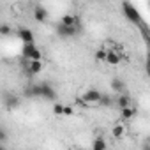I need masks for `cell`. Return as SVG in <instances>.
<instances>
[{"label":"cell","mask_w":150,"mask_h":150,"mask_svg":"<svg viewBox=\"0 0 150 150\" xmlns=\"http://www.w3.org/2000/svg\"><path fill=\"white\" fill-rule=\"evenodd\" d=\"M76 150H81V148H76Z\"/></svg>","instance_id":"cell-26"},{"label":"cell","mask_w":150,"mask_h":150,"mask_svg":"<svg viewBox=\"0 0 150 150\" xmlns=\"http://www.w3.org/2000/svg\"><path fill=\"white\" fill-rule=\"evenodd\" d=\"M122 11H124V16H125L131 23H134V25H138V27L143 25V18H141L139 11H138L131 2H124V4H122Z\"/></svg>","instance_id":"cell-2"},{"label":"cell","mask_w":150,"mask_h":150,"mask_svg":"<svg viewBox=\"0 0 150 150\" xmlns=\"http://www.w3.org/2000/svg\"><path fill=\"white\" fill-rule=\"evenodd\" d=\"M7 143V131H6V127H2L0 129V145H6Z\"/></svg>","instance_id":"cell-21"},{"label":"cell","mask_w":150,"mask_h":150,"mask_svg":"<svg viewBox=\"0 0 150 150\" xmlns=\"http://www.w3.org/2000/svg\"><path fill=\"white\" fill-rule=\"evenodd\" d=\"M34 18H35V21L44 23V21L48 20V9L42 7V6H35V9H34Z\"/></svg>","instance_id":"cell-9"},{"label":"cell","mask_w":150,"mask_h":150,"mask_svg":"<svg viewBox=\"0 0 150 150\" xmlns=\"http://www.w3.org/2000/svg\"><path fill=\"white\" fill-rule=\"evenodd\" d=\"M78 30H80V28H71V27H65V25H62V23L57 25V34H58V37H62V39L74 37V35L78 34Z\"/></svg>","instance_id":"cell-5"},{"label":"cell","mask_w":150,"mask_h":150,"mask_svg":"<svg viewBox=\"0 0 150 150\" xmlns=\"http://www.w3.org/2000/svg\"><path fill=\"white\" fill-rule=\"evenodd\" d=\"M18 37L25 42V44H34V32L27 27H20L18 28Z\"/></svg>","instance_id":"cell-6"},{"label":"cell","mask_w":150,"mask_h":150,"mask_svg":"<svg viewBox=\"0 0 150 150\" xmlns=\"http://www.w3.org/2000/svg\"><path fill=\"white\" fill-rule=\"evenodd\" d=\"M111 88H113L115 92L124 94V92H125V83H124V80H120V78H113V80H111Z\"/></svg>","instance_id":"cell-12"},{"label":"cell","mask_w":150,"mask_h":150,"mask_svg":"<svg viewBox=\"0 0 150 150\" xmlns=\"http://www.w3.org/2000/svg\"><path fill=\"white\" fill-rule=\"evenodd\" d=\"M101 106H111L113 104V99L110 97V96H106V94H103V99H101V103H99Z\"/></svg>","instance_id":"cell-19"},{"label":"cell","mask_w":150,"mask_h":150,"mask_svg":"<svg viewBox=\"0 0 150 150\" xmlns=\"http://www.w3.org/2000/svg\"><path fill=\"white\" fill-rule=\"evenodd\" d=\"M0 34H2V35H9L11 34V27L7 23H2V25H0Z\"/></svg>","instance_id":"cell-22"},{"label":"cell","mask_w":150,"mask_h":150,"mask_svg":"<svg viewBox=\"0 0 150 150\" xmlns=\"http://www.w3.org/2000/svg\"><path fill=\"white\" fill-rule=\"evenodd\" d=\"M101 99H103V94L99 92V90H87L85 94H83V97H81V101H83V104L87 106V104H99L101 103Z\"/></svg>","instance_id":"cell-4"},{"label":"cell","mask_w":150,"mask_h":150,"mask_svg":"<svg viewBox=\"0 0 150 150\" xmlns=\"http://www.w3.org/2000/svg\"><path fill=\"white\" fill-rule=\"evenodd\" d=\"M117 104H118V108L120 110H124V108H129L131 106V97H129V94H122V96H118L117 97V101H115Z\"/></svg>","instance_id":"cell-11"},{"label":"cell","mask_w":150,"mask_h":150,"mask_svg":"<svg viewBox=\"0 0 150 150\" xmlns=\"http://www.w3.org/2000/svg\"><path fill=\"white\" fill-rule=\"evenodd\" d=\"M120 55L117 53V51H108V58H106V62L108 64H111V65H117L118 62H120Z\"/></svg>","instance_id":"cell-13"},{"label":"cell","mask_w":150,"mask_h":150,"mask_svg":"<svg viewBox=\"0 0 150 150\" xmlns=\"http://www.w3.org/2000/svg\"><path fill=\"white\" fill-rule=\"evenodd\" d=\"M23 94H25V97H28V99H35L34 85H32V83H30V85H27V87H25V90H23Z\"/></svg>","instance_id":"cell-17"},{"label":"cell","mask_w":150,"mask_h":150,"mask_svg":"<svg viewBox=\"0 0 150 150\" xmlns=\"http://www.w3.org/2000/svg\"><path fill=\"white\" fill-rule=\"evenodd\" d=\"M136 115V108H132V106H129V108H124L122 110V118H132Z\"/></svg>","instance_id":"cell-15"},{"label":"cell","mask_w":150,"mask_h":150,"mask_svg":"<svg viewBox=\"0 0 150 150\" xmlns=\"http://www.w3.org/2000/svg\"><path fill=\"white\" fill-rule=\"evenodd\" d=\"M42 71V60H34V62H28L25 72L28 74V76H32V74H39Z\"/></svg>","instance_id":"cell-8"},{"label":"cell","mask_w":150,"mask_h":150,"mask_svg":"<svg viewBox=\"0 0 150 150\" xmlns=\"http://www.w3.org/2000/svg\"><path fill=\"white\" fill-rule=\"evenodd\" d=\"M92 150H106V141H104V138H96L94 139V145H92Z\"/></svg>","instance_id":"cell-14"},{"label":"cell","mask_w":150,"mask_h":150,"mask_svg":"<svg viewBox=\"0 0 150 150\" xmlns=\"http://www.w3.org/2000/svg\"><path fill=\"white\" fill-rule=\"evenodd\" d=\"M96 58L101 60V62H106V58H108V51H106V50H97V51H96Z\"/></svg>","instance_id":"cell-18"},{"label":"cell","mask_w":150,"mask_h":150,"mask_svg":"<svg viewBox=\"0 0 150 150\" xmlns=\"http://www.w3.org/2000/svg\"><path fill=\"white\" fill-rule=\"evenodd\" d=\"M0 150H6V146H4V145H0Z\"/></svg>","instance_id":"cell-25"},{"label":"cell","mask_w":150,"mask_h":150,"mask_svg":"<svg viewBox=\"0 0 150 150\" xmlns=\"http://www.w3.org/2000/svg\"><path fill=\"white\" fill-rule=\"evenodd\" d=\"M124 132H125V127H124V125H120V124H118V125H115V127H113V131H111L113 138H117V139H118V138H122V136H124Z\"/></svg>","instance_id":"cell-16"},{"label":"cell","mask_w":150,"mask_h":150,"mask_svg":"<svg viewBox=\"0 0 150 150\" xmlns=\"http://www.w3.org/2000/svg\"><path fill=\"white\" fill-rule=\"evenodd\" d=\"M35 90V99H46V101H55L57 99V92L53 90V87L46 81L42 83H35L34 85Z\"/></svg>","instance_id":"cell-1"},{"label":"cell","mask_w":150,"mask_h":150,"mask_svg":"<svg viewBox=\"0 0 150 150\" xmlns=\"http://www.w3.org/2000/svg\"><path fill=\"white\" fill-rule=\"evenodd\" d=\"M72 113H74V111H72V108H69V106H65V108H64V115H67V117H71Z\"/></svg>","instance_id":"cell-23"},{"label":"cell","mask_w":150,"mask_h":150,"mask_svg":"<svg viewBox=\"0 0 150 150\" xmlns=\"http://www.w3.org/2000/svg\"><path fill=\"white\" fill-rule=\"evenodd\" d=\"M64 104H60V103H55V106H53V113L55 115H64Z\"/></svg>","instance_id":"cell-20"},{"label":"cell","mask_w":150,"mask_h":150,"mask_svg":"<svg viewBox=\"0 0 150 150\" xmlns=\"http://www.w3.org/2000/svg\"><path fill=\"white\" fill-rule=\"evenodd\" d=\"M21 57L27 58V60H30V62H34V60H41L42 53H41V50L35 44H25L23 51H21Z\"/></svg>","instance_id":"cell-3"},{"label":"cell","mask_w":150,"mask_h":150,"mask_svg":"<svg viewBox=\"0 0 150 150\" xmlns=\"http://www.w3.org/2000/svg\"><path fill=\"white\" fill-rule=\"evenodd\" d=\"M4 104H6V108H7V110H14V108H18V104H20V99H18L16 96H13V94H6Z\"/></svg>","instance_id":"cell-10"},{"label":"cell","mask_w":150,"mask_h":150,"mask_svg":"<svg viewBox=\"0 0 150 150\" xmlns=\"http://www.w3.org/2000/svg\"><path fill=\"white\" fill-rule=\"evenodd\" d=\"M60 23L65 25V27H71V28H80V20H78V16H74V14H64Z\"/></svg>","instance_id":"cell-7"},{"label":"cell","mask_w":150,"mask_h":150,"mask_svg":"<svg viewBox=\"0 0 150 150\" xmlns=\"http://www.w3.org/2000/svg\"><path fill=\"white\" fill-rule=\"evenodd\" d=\"M141 150H150V139L141 143Z\"/></svg>","instance_id":"cell-24"}]
</instances>
